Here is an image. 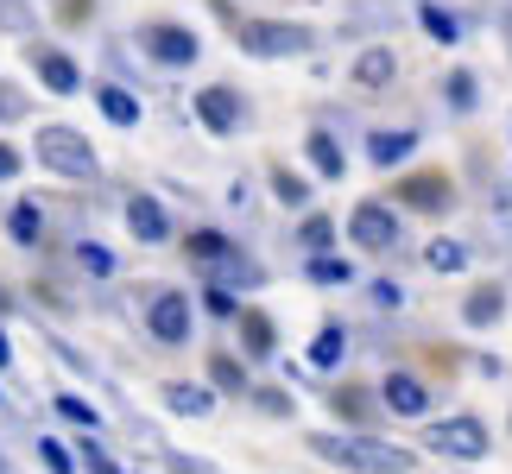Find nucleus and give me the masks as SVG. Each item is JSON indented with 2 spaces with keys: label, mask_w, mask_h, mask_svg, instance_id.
Masks as SVG:
<instances>
[{
  "label": "nucleus",
  "mask_w": 512,
  "mask_h": 474,
  "mask_svg": "<svg viewBox=\"0 0 512 474\" xmlns=\"http://www.w3.org/2000/svg\"><path fill=\"white\" fill-rule=\"evenodd\" d=\"M310 449H317L323 462H336L348 474H411L418 468V456L399 443H380V437H367V430H317L310 437Z\"/></svg>",
  "instance_id": "nucleus-1"
},
{
  "label": "nucleus",
  "mask_w": 512,
  "mask_h": 474,
  "mask_svg": "<svg viewBox=\"0 0 512 474\" xmlns=\"http://www.w3.org/2000/svg\"><path fill=\"white\" fill-rule=\"evenodd\" d=\"M38 165L57 177H95V146L76 127H38Z\"/></svg>",
  "instance_id": "nucleus-2"
},
{
  "label": "nucleus",
  "mask_w": 512,
  "mask_h": 474,
  "mask_svg": "<svg viewBox=\"0 0 512 474\" xmlns=\"http://www.w3.org/2000/svg\"><path fill=\"white\" fill-rule=\"evenodd\" d=\"M234 38H241V51H253V57H298V51H310V32L285 26V19H234Z\"/></svg>",
  "instance_id": "nucleus-3"
},
{
  "label": "nucleus",
  "mask_w": 512,
  "mask_h": 474,
  "mask_svg": "<svg viewBox=\"0 0 512 474\" xmlns=\"http://www.w3.org/2000/svg\"><path fill=\"white\" fill-rule=\"evenodd\" d=\"M487 424L481 418H443V424H430V449H437V456H449V462H481L487 456Z\"/></svg>",
  "instance_id": "nucleus-4"
},
{
  "label": "nucleus",
  "mask_w": 512,
  "mask_h": 474,
  "mask_svg": "<svg viewBox=\"0 0 512 474\" xmlns=\"http://www.w3.org/2000/svg\"><path fill=\"white\" fill-rule=\"evenodd\" d=\"M348 241L361 253H392L399 247V215H392L386 203H361L348 215Z\"/></svg>",
  "instance_id": "nucleus-5"
},
{
  "label": "nucleus",
  "mask_w": 512,
  "mask_h": 474,
  "mask_svg": "<svg viewBox=\"0 0 512 474\" xmlns=\"http://www.w3.org/2000/svg\"><path fill=\"white\" fill-rule=\"evenodd\" d=\"M146 329L159 335L165 348L190 342V298H184V291H159V298L146 304Z\"/></svg>",
  "instance_id": "nucleus-6"
},
{
  "label": "nucleus",
  "mask_w": 512,
  "mask_h": 474,
  "mask_svg": "<svg viewBox=\"0 0 512 474\" xmlns=\"http://www.w3.org/2000/svg\"><path fill=\"white\" fill-rule=\"evenodd\" d=\"M146 51L159 57V64L184 70V64H196V32H184V26H146Z\"/></svg>",
  "instance_id": "nucleus-7"
},
{
  "label": "nucleus",
  "mask_w": 512,
  "mask_h": 474,
  "mask_svg": "<svg viewBox=\"0 0 512 474\" xmlns=\"http://www.w3.org/2000/svg\"><path fill=\"white\" fill-rule=\"evenodd\" d=\"M196 121H203L209 133H234L241 127V95L234 89H203L196 95Z\"/></svg>",
  "instance_id": "nucleus-8"
},
{
  "label": "nucleus",
  "mask_w": 512,
  "mask_h": 474,
  "mask_svg": "<svg viewBox=\"0 0 512 474\" xmlns=\"http://www.w3.org/2000/svg\"><path fill=\"white\" fill-rule=\"evenodd\" d=\"M380 399H386V411H399V418H424L430 411V392H424V380H411V373H386Z\"/></svg>",
  "instance_id": "nucleus-9"
},
{
  "label": "nucleus",
  "mask_w": 512,
  "mask_h": 474,
  "mask_svg": "<svg viewBox=\"0 0 512 474\" xmlns=\"http://www.w3.org/2000/svg\"><path fill=\"white\" fill-rule=\"evenodd\" d=\"M127 228L140 234V241H152V247H159L165 234H171V215H165L159 203H152V196H133V203H127Z\"/></svg>",
  "instance_id": "nucleus-10"
},
{
  "label": "nucleus",
  "mask_w": 512,
  "mask_h": 474,
  "mask_svg": "<svg viewBox=\"0 0 512 474\" xmlns=\"http://www.w3.org/2000/svg\"><path fill=\"white\" fill-rule=\"evenodd\" d=\"M392 76H399V57H392L386 45H373V51L354 57V83H361V89H386Z\"/></svg>",
  "instance_id": "nucleus-11"
},
{
  "label": "nucleus",
  "mask_w": 512,
  "mask_h": 474,
  "mask_svg": "<svg viewBox=\"0 0 512 474\" xmlns=\"http://www.w3.org/2000/svg\"><path fill=\"white\" fill-rule=\"evenodd\" d=\"M38 83H45L51 95H76L83 89V76H76V64L64 51H38Z\"/></svg>",
  "instance_id": "nucleus-12"
},
{
  "label": "nucleus",
  "mask_w": 512,
  "mask_h": 474,
  "mask_svg": "<svg viewBox=\"0 0 512 474\" xmlns=\"http://www.w3.org/2000/svg\"><path fill=\"white\" fill-rule=\"evenodd\" d=\"M500 310H506V291L500 285H475V291H468V304H462V323L468 329H487V323H500Z\"/></svg>",
  "instance_id": "nucleus-13"
},
{
  "label": "nucleus",
  "mask_w": 512,
  "mask_h": 474,
  "mask_svg": "<svg viewBox=\"0 0 512 474\" xmlns=\"http://www.w3.org/2000/svg\"><path fill=\"white\" fill-rule=\"evenodd\" d=\"M165 405L177 411V418H209V411H215L209 386H184V380H177V386H165Z\"/></svg>",
  "instance_id": "nucleus-14"
},
{
  "label": "nucleus",
  "mask_w": 512,
  "mask_h": 474,
  "mask_svg": "<svg viewBox=\"0 0 512 474\" xmlns=\"http://www.w3.org/2000/svg\"><path fill=\"white\" fill-rule=\"evenodd\" d=\"M310 165H317L323 177H342V165H348V158H342V140H336V133H329V127H317V133H310Z\"/></svg>",
  "instance_id": "nucleus-15"
},
{
  "label": "nucleus",
  "mask_w": 512,
  "mask_h": 474,
  "mask_svg": "<svg viewBox=\"0 0 512 474\" xmlns=\"http://www.w3.org/2000/svg\"><path fill=\"white\" fill-rule=\"evenodd\" d=\"M418 26L437 38V45H456V38H462V19L449 13V7H437V0H424V7H418Z\"/></svg>",
  "instance_id": "nucleus-16"
},
{
  "label": "nucleus",
  "mask_w": 512,
  "mask_h": 474,
  "mask_svg": "<svg viewBox=\"0 0 512 474\" xmlns=\"http://www.w3.org/2000/svg\"><path fill=\"white\" fill-rule=\"evenodd\" d=\"M7 234H13L19 247L45 241V209H38V203H13V215H7Z\"/></svg>",
  "instance_id": "nucleus-17"
},
{
  "label": "nucleus",
  "mask_w": 512,
  "mask_h": 474,
  "mask_svg": "<svg viewBox=\"0 0 512 474\" xmlns=\"http://www.w3.org/2000/svg\"><path fill=\"white\" fill-rule=\"evenodd\" d=\"M411 146H418V133H373L367 158L373 165H399V158H411Z\"/></svg>",
  "instance_id": "nucleus-18"
},
{
  "label": "nucleus",
  "mask_w": 512,
  "mask_h": 474,
  "mask_svg": "<svg viewBox=\"0 0 512 474\" xmlns=\"http://www.w3.org/2000/svg\"><path fill=\"white\" fill-rule=\"evenodd\" d=\"M405 203L411 209H449V184H443V177H411V184H405Z\"/></svg>",
  "instance_id": "nucleus-19"
},
{
  "label": "nucleus",
  "mask_w": 512,
  "mask_h": 474,
  "mask_svg": "<svg viewBox=\"0 0 512 474\" xmlns=\"http://www.w3.org/2000/svg\"><path fill=\"white\" fill-rule=\"evenodd\" d=\"M342 354H348V335L336 323L317 329V342H310V367H342Z\"/></svg>",
  "instance_id": "nucleus-20"
},
{
  "label": "nucleus",
  "mask_w": 512,
  "mask_h": 474,
  "mask_svg": "<svg viewBox=\"0 0 512 474\" xmlns=\"http://www.w3.org/2000/svg\"><path fill=\"white\" fill-rule=\"evenodd\" d=\"M95 102H102V114H108L114 127H140V102H133L127 89H102Z\"/></svg>",
  "instance_id": "nucleus-21"
},
{
  "label": "nucleus",
  "mask_w": 512,
  "mask_h": 474,
  "mask_svg": "<svg viewBox=\"0 0 512 474\" xmlns=\"http://www.w3.org/2000/svg\"><path fill=\"white\" fill-rule=\"evenodd\" d=\"M424 260H430V272H462V266H468V247H462V241H443V234H437V241L424 247Z\"/></svg>",
  "instance_id": "nucleus-22"
},
{
  "label": "nucleus",
  "mask_w": 512,
  "mask_h": 474,
  "mask_svg": "<svg viewBox=\"0 0 512 474\" xmlns=\"http://www.w3.org/2000/svg\"><path fill=\"white\" fill-rule=\"evenodd\" d=\"M190 253H196L203 266H228V260H234V247L222 241V234H209V228H203V234H190Z\"/></svg>",
  "instance_id": "nucleus-23"
},
{
  "label": "nucleus",
  "mask_w": 512,
  "mask_h": 474,
  "mask_svg": "<svg viewBox=\"0 0 512 474\" xmlns=\"http://www.w3.org/2000/svg\"><path fill=\"white\" fill-rule=\"evenodd\" d=\"M76 266H83L89 279H108V272H114V253L102 241H83V247H76Z\"/></svg>",
  "instance_id": "nucleus-24"
},
{
  "label": "nucleus",
  "mask_w": 512,
  "mask_h": 474,
  "mask_svg": "<svg viewBox=\"0 0 512 474\" xmlns=\"http://www.w3.org/2000/svg\"><path fill=\"white\" fill-rule=\"evenodd\" d=\"M310 279H317V285H348V279H354V266L336 260V253H317V260H310Z\"/></svg>",
  "instance_id": "nucleus-25"
},
{
  "label": "nucleus",
  "mask_w": 512,
  "mask_h": 474,
  "mask_svg": "<svg viewBox=\"0 0 512 474\" xmlns=\"http://www.w3.org/2000/svg\"><path fill=\"white\" fill-rule=\"evenodd\" d=\"M57 411H64L70 424H83V430H95V424H102V411H95L89 399H76V392H64V399H57Z\"/></svg>",
  "instance_id": "nucleus-26"
},
{
  "label": "nucleus",
  "mask_w": 512,
  "mask_h": 474,
  "mask_svg": "<svg viewBox=\"0 0 512 474\" xmlns=\"http://www.w3.org/2000/svg\"><path fill=\"white\" fill-rule=\"evenodd\" d=\"M272 190H279V203H291V209L310 203V184H304V177H291V171H272Z\"/></svg>",
  "instance_id": "nucleus-27"
},
{
  "label": "nucleus",
  "mask_w": 512,
  "mask_h": 474,
  "mask_svg": "<svg viewBox=\"0 0 512 474\" xmlns=\"http://www.w3.org/2000/svg\"><path fill=\"white\" fill-rule=\"evenodd\" d=\"M209 373H215V386H222V392H247V373L234 367L228 354H215V361H209Z\"/></svg>",
  "instance_id": "nucleus-28"
},
{
  "label": "nucleus",
  "mask_w": 512,
  "mask_h": 474,
  "mask_svg": "<svg viewBox=\"0 0 512 474\" xmlns=\"http://www.w3.org/2000/svg\"><path fill=\"white\" fill-rule=\"evenodd\" d=\"M38 456H45V468H51V474H76V456H70V449L57 443V437H45V443H38Z\"/></svg>",
  "instance_id": "nucleus-29"
},
{
  "label": "nucleus",
  "mask_w": 512,
  "mask_h": 474,
  "mask_svg": "<svg viewBox=\"0 0 512 474\" xmlns=\"http://www.w3.org/2000/svg\"><path fill=\"white\" fill-rule=\"evenodd\" d=\"M329 241H336V222H329V215H310V222H304V247L323 253Z\"/></svg>",
  "instance_id": "nucleus-30"
},
{
  "label": "nucleus",
  "mask_w": 512,
  "mask_h": 474,
  "mask_svg": "<svg viewBox=\"0 0 512 474\" xmlns=\"http://www.w3.org/2000/svg\"><path fill=\"white\" fill-rule=\"evenodd\" d=\"M449 108H475V76H468V70L449 76Z\"/></svg>",
  "instance_id": "nucleus-31"
},
{
  "label": "nucleus",
  "mask_w": 512,
  "mask_h": 474,
  "mask_svg": "<svg viewBox=\"0 0 512 474\" xmlns=\"http://www.w3.org/2000/svg\"><path fill=\"white\" fill-rule=\"evenodd\" d=\"M241 323H247V342H253V354H266V348H272V329H266V316H260V310H247Z\"/></svg>",
  "instance_id": "nucleus-32"
},
{
  "label": "nucleus",
  "mask_w": 512,
  "mask_h": 474,
  "mask_svg": "<svg viewBox=\"0 0 512 474\" xmlns=\"http://www.w3.org/2000/svg\"><path fill=\"white\" fill-rule=\"evenodd\" d=\"M373 304H386V310H399V304H405V291H399V285H373Z\"/></svg>",
  "instance_id": "nucleus-33"
},
{
  "label": "nucleus",
  "mask_w": 512,
  "mask_h": 474,
  "mask_svg": "<svg viewBox=\"0 0 512 474\" xmlns=\"http://www.w3.org/2000/svg\"><path fill=\"white\" fill-rule=\"evenodd\" d=\"M203 304H209L215 316H234V298H228V291H222V285H215V291H209V298H203Z\"/></svg>",
  "instance_id": "nucleus-34"
},
{
  "label": "nucleus",
  "mask_w": 512,
  "mask_h": 474,
  "mask_svg": "<svg viewBox=\"0 0 512 474\" xmlns=\"http://www.w3.org/2000/svg\"><path fill=\"white\" fill-rule=\"evenodd\" d=\"M83 456H89V474H121V468H114V462H108V456H102V449H95V443L83 449Z\"/></svg>",
  "instance_id": "nucleus-35"
},
{
  "label": "nucleus",
  "mask_w": 512,
  "mask_h": 474,
  "mask_svg": "<svg viewBox=\"0 0 512 474\" xmlns=\"http://www.w3.org/2000/svg\"><path fill=\"white\" fill-rule=\"evenodd\" d=\"M500 222H506V234H512V171H506V184H500Z\"/></svg>",
  "instance_id": "nucleus-36"
},
{
  "label": "nucleus",
  "mask_w": 512,
  "mask_h": 474,
  "mask_svg": "<svg viewBox=\"0 0 512 474\" xmlns=\"http://www.w3.org/2000/svg\"><path fill=\"white\" fill-rule=\"evenodd\" d=\"M13 171H19V152H13V146H0V184H7Z\"/></svg>",
  "instance_id": "nucleus-37"
},
{
  "label": "nucleus",
  "mask_w": 512,
  "mask_h": 474,
  "mask_svg": "<svg viewBox=\"0 0 512 474\" xmlns=\"http://www.w3.org/2000/svg\"><path fill=\"white\" fill-rule=\"evenodd\" d=\"M13 361V348H7V329H0V367H7Z\"/></svg>",
  "instance_id": "nucleus-38"
}]
</instances>
